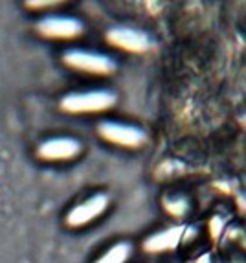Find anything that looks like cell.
Returning a JSON list of instances; mask_svg holds the SVG:
<instances>
[{"mask_svg": "<svg viewBox=\"0 0 246 263\" xmlns=\"http://www.w3.org/2000/svg\"><path fill=\"white\" fill-rule=\"evenodd\" d=\"M186 228L184 227H171L166 230L153 234L144 241L145 252H166V250H173L180 245L184 239Z\"/></svg>", "mask_w": 246, "mask_h": 263, "instance_id": "cell-8", "label": "cell"}, {"mask_svg": "<svg viewBox=\"0 0 246 263\" xmlns=\"http://www.w3.org/2000/svg\"><path fill=\"white\" fill-rule=\"evenodd\" d=\"M109 206V197L105 193H96L92 197H88L87 201L79 202L77 206H74L68 215H66V223L70 227H83L88 224L90 221L97 219L103 212Z\"/></svg>", "mask_w": 246, "mask_h": 263, "instance_id": "cell-4", "label": "cell"}, {"mask_svg": "<svg viewBox=\"0 0 246 263\" xmlns=\"http://www.w3.org/2000/svg\"><path fill=\"white\" fill-rule=\"evenodd\" d=\"M132 254V245L129 241H119L112 245L105 254L99 256L94 263H127Z\"/></svg>", "mask_w": 246, "mask_h": 263, "instance_id": "cell-9", "label": "cell"}, {"mask_svg": "<svg viewBox=\"0 0 246 263\" xmlns=\"http://www.w3.org/2000/svg\"><path fill=\"white\" fill-rule=\"evenodd\" d=\"M195 263H211V254H202Z\"/></svg>", "mask_w": 246, "mask_h": 263, "instance_id": "cell-10", "label": "cell"}, {"mask_svg": "<svg viewBox=\"0 0 246 263\" xmlns=\"http://www.w3.org/2000/svg\"><path fill=\"white\" fill-rule=\"evenodd\" d=\"M116 103V94L110 90H88V92H72L63 98L61 107L66 112H99Z\"/></svg>", "mask_w": 246, "mask_h": 263, "instance_id": "cell-1", "label": "cell"}, {"mask_svg": "<svg viewBox=\"0 0 246 263\" xmlns=\"http://www.w3.org/2000/svg\"><path fill=\"white\" fill-rule=\"evenodd\" d=\"M39 31L46 37H59V39H70L83 33V22L74 17H61L53 15L39 22Z\"/></svg>", "mask_w": 246, "mask_h": 263, "instance_id": "cell-7", "label": "cell"}, {"mask_svg": "<svg viewBox=\"0 0 246 263\" xmlns=\"http://www.w3.org/2000/svg\"><path fill=\"white\" fill-rule=\"evenodd\" d=\"M65 63L88 74H110L116 70V61L112 57L88 50H68L65 53Z\"/></svg>", "mask_w": 246, "mask_h": 263, "instance_id": "cell-2", "label": "cell"}, {"mask_svg": "<svg viewBox=\"0 0 246 263\" xmlns=\"http://www.w3.org/2000/svg\"><path fill=\"white\" fill-rule=\"evenodd\" d=\"M97 129L107 142H112L121 147H140L147 142V135L144 129L136 127V125H129V123L101 122Z\"/></svg>", "mask_w": 246, "mask_h": 263, "instance_id": "cell-3", "label": "cell"}, {"mask_svg": "<svg viewBox=\"0 0 246 263\" xmlns=\"http://www.w3.org/2000/svg\"><path fill=\"white\" fill-rule=\"evenodd\" d=\"M81 153V142L70 136H59L43 142L39 147V157L44 160H70Z\"/></svg>", "mask_w": 246, "mask_h": 263, "instance_id": "cell-6", "label": "cell"}, {"mask_svg": "<svg viewBox=\"0 0 246 263\" xmlns=\"http://www.w3.org/2000/svg\"><path fill=\"white\" fill-rule=\"evenodd\" d=\"M107 39H109L110 44H114L118 48L129 50V52H145L153 46V39L145 31L125 26L109 30L107 31Z\"/></svg>", "mask_w": 246, "mask_h": 263, "instance_id": "cell-5", "label": "cell"}]
</instances>
